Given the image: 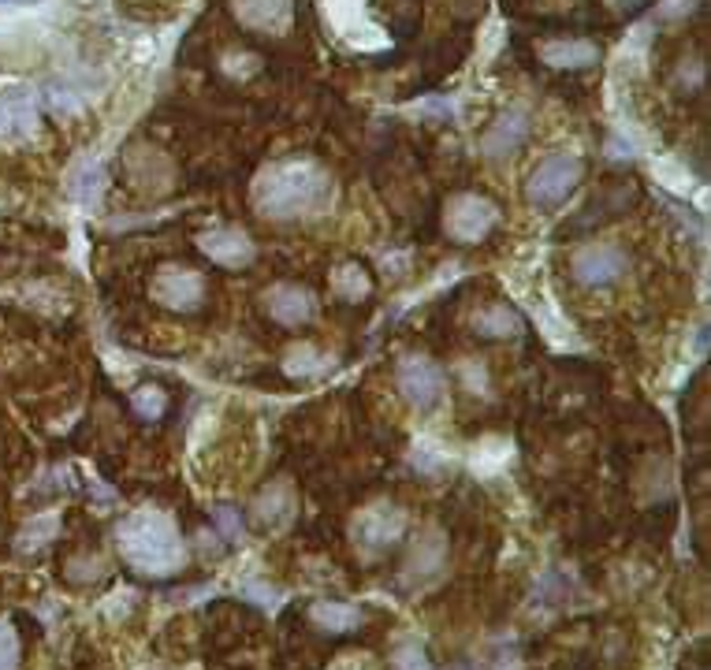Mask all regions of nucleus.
<instances>
[{"label": "nucleus", "instance_id": "f257e3e1", "mask_svg": "<svg viewBox=\"0 0 711 670\" xmlns=\"http://www.w3.org/2000/svg\"><path fill=\"white\" fill-rule=\"evenodd\" d=\"M335 202V182L314 161H276L254 182V205L262 216L272 220H302L320 216Z\"/></svg>", "mask_w": 711, "mask_h": 670}, {"label": "nucleus", "instance_id": "f03ea898", "mask_svg": "<svg viewBox=\"0 0 711 670\" xmlns=\"http://www.w3.org/2000/svg\"><path fill=\"white\" fill-rule=\"evenodd\" d=\"M116 544L127 567L135 573H145V578H168V573L183 570L187 562L183 536H179L176 521L161 515V510L127 515L116 529Z\"/></svg>", "mask_w": 711, "mask_h": 670}, {"label": "nucleus", "instance_id": "7ed1b4c3", "mask_svg": "<svg viewBox=\"0 0 711 670\" xmlns=\"http://www.w3.org/2000/svg\"><path fill=\"white\" fill-rule=\"evenodd\" d=\"M581 176H585V164H581V156H574V153L544 156V161L533 168L529 182H525L529 205H536V208L562 205L570 194H574V187L581 182Z\"/></svg>", "mask_w": 711, "mask_h": 670}, {"label": "nucleus", "instance_id": "20e7f679", "mask_svg": "<svg viewBox=\"0 0 711 670\" xmlns=\"http://www.w3.org/2000/svg\"><path fill=\"white\" fill-rule=\"evenodd\" d=\"M496 224H499L496 202H488L481 194H455L444 205V231L458 246H477L481 239H488Z\"/></svg>", "mask_w": 711, "mask_h": 670}, {"label": "nucleus", "instance_id": "39448f33", "mask_svg": "<svg viewBox=\"0 0 711 670\" xmlns=\"http://www.w3.org/2000/svg\"><path fill=\"white\" fill-rule=\"evenodd\" d=\"M205 276L187 265H164L150 283V299L172 313H194L205 302Z\"/></svg>", "mask_w": 711, "mask_h": 670}, {"label": "nucleus", "instance_id": "423d86ee", "mask_svg": "<svg viewBox=\"0 0 711 670\" xmlns=\"http://www.w3.org/2000/svg\"><path fill=\"white\" fill-rule=\"evenodd\" d=\"M630 268V257L622 246H614V242H585V246L577 250L574 261H570V273H574L577 283L585 287H611L619 283L622 276H626Z\"/></svg>", "mask_w": 711, "mask_h": 670}, {"label": "nucleus", "instance_id": "0eeeda50", "mask_svg": "<svg viewBox=\"0 0 711 670\" xmlns=\"http://www.w3.org/2000/svg\"><path fill=\"white\" fill-rule=\"evenodd\" d=\"M395 384L403 391V399L418 410H429V406L440 403L444 395V369L436 362H429L424 354H406L403 362L395 365Z\"/></svg>", "mask_w": 711, "mask_h": 670}, {"label": "nucleus", "instance_id": "6e6552de", "mask_svg": "<svg viewBox=\"0 0 711 670\" xmlns=\"http://www.w3.org/2000/svg\"><path fill=\"white\" fill-rule=\"evenodd\" d=\"M403 533H406V515L395 503L369 507L366 515L358 518V526H354V541H358L361 552H369V555L388 552L392 544L403 541Z\"/></svg>", "mask_w": 711, "mask_h": 670}, {"label": "nucleus", "instance_id": "1a4fd4ad", "mask_svg": "<svg viewBox=\"0 0 711 670\" xmlns=\"http://www.w3.org/2000/svg\"><path fill=\"white\" fill-rule=\"evenodd\" d=\"M536 56L551 72H588L600 64V46L588 38H548L536 46Z\"/></svg>", "mask_w": 711, "mask_h": 670}, {"label": "nucleus", "instance_id": "9d476101", "mask_svg": "<svg viewBox=\"0 0 711 670\" xmlns=\"http://www.w3.org/2000/svg\"><path fill=\"white\" fill-rule=\"evenodd\" d=\"M262 302H265L268 317H272L276 325H283V328H302L309 317H314V309H317L314 294H309L306 287H299V283L268 287V291L262 294Z\"/></svg>", "mask_w": 711, "mask_h": 670}, {"label": "nucleus", "instance_id": "9b49d317", "mask_svg": "<svg viewBox=\"0 0 711 670\" xmlns=\"http://www.w3.org/2000/svg\"><path fill=\"white\" fill-rule=\"evenodd\" d=\"M38 130V98L27 86L0 93V138L8 142H23Z\"/></svg>", "mask_w": 711, "mask_h": 670}, {"label": "nucleus", "instance_id": "f8f14e48", "mask_svg": "<svg viewBox=\"0 0 711 670\" xmlns=\"http://www.w3.org/2000/svg\"><path fill=\"white\" fill-rule=\"evenodd\" d=\"M231 12L254 34H283L294 20V0H231Z\"/></svg>", "mask_w": 711, "mask_h": 670}, {"label": "nucleus", "instance_id": "ddd939ff", "mask_svg": "<svg viewBox=\"0 0 711 670\" xmlns=\"http://www.w3.org/2000/svg\"><path fill=\"white\" fill-rule=\"evenodd\" d=\"M198 250H202V254L220 268H242V265H250L254 254H257L254 242H250V235L239 231V228L205 231L202 239H198Z\"/></svg>", "mask_w": 711, "mask_h": 670}, {"label": "nucleus", "instance_id": "4468645a", "mask_svg": "<svg viewBox=\"0 0 711 670\" xmlns=\"http://www.w3.org/2000/svg\"><path fill=\"white\" fill-rule=\"evenodd\" d=\"M525 138H529V112L525 109L503 112L496 124L488 127V135H484V156H492V161H503V156L522 150Z\"/></svg>", "mask_w": 711, "mask_h": 670}, {"label": "nucleus", "instance_id": "2eb2a0df", "mask_svg": "<svg viewBox=\"0 0 711 670\" xmlns=\"http://www.w3.org/2000/svg\"><path fill=\"white\" fill-rule=\"evenodd\" d=\"M444 559H447L444 536H440L436 529H429V533L418 536V544H414L410 559H406V567H403V581L406 585H414V581L432 578L436 570H444Z\"/></svg>", "mask_w": 711, "mask_h": 670}, {"label": "nucleus", "instance_id": "dca6fc26", "mask_svg": "<svg viewBox=\"0 0 711 670\" xmlns=\"http://www.w3.org/2000/svg\"><path fill=\"white\" fill-rule=\"evenodd\" d=\"M309 622H314L320 633H351L361 625V611L351 604H340V599H317V604L309 607Z\"/></svg>", "mask_w": 711, "mask_h": 670}, {"label": "nucleus", "instance_id": "f3484780", "mask_svg": "<svg viewBox=\"0 0 711 670\" xmlns=\"http://www.w3.org/2000/svg\"><path fill=\"white\" fill-rule=\"evenodd\" d=\"M291 510H294L291 484H272V489H265L254 503V518L262 529H280L283 521L291 518Z\"/></svg>", "mask_w": 711, "mask_h": 670}, {"label": "nucleus", "instance_id": "a211bd4d", "mask_svg": "<svg viewBox=\"0 0 711 670\" xmlns=\"http://www.w3.org/2000/svg\"><path fill=\"white\" fill-rule=\"evenodd\" d=\"M473 328H477V336H484V339H510L522 332L525 325H522V313L510 309L507 302H496V306L477 313Z\"/></svg>", "mask_w": 711, "mask_h": 670}, {"label": "nucleus", "instance_id": "6ab92c4d", "mask_svg": "<svg viewBox=\"0 0 711 670\" xmlns=\"http://www.w3.org/2000/svg\"><path fill=\"white\" fill-rule=\"evenodd\" d=\"M101 182H105V172H101V164H93V161H82L79 168H75V176H72V194L79 198V202H98V194H101Z\"/></svg>", "mask_w": 711, "mask_h": 670}, {"label": "nucleus", "instance_id": "aec40b11", "mask_svg": "<svg viewBox=\"0 0 711 670\" xmlns=\"http://www.w3.org/2000/svg\"><path fill=\"white\" fill-rule=\"evenodd\" d=\"M332 291L340 294L343 302H361V294H369V280L361 276L358 265H343L332 273Z\"/></svg>", "mask_w": 711, "mask_h": 670}, {"label": "nucleus", "instance_id": "412c9836", "mask_svg": "<svg viewBox=\"0 0 711 670\" xmlns=\"http://www.w3.org/2000/svg\"><path fill=\"white\" fill-rule=\"evenodd\" d=\"M131 406L138 417H145V421H157V417L168 410V395L157 388V384H142L131 395Z\"/></svg>", "mask_w": 711, "mask_h": 670}, {"label": "nucleus", "instance_id": "4be33fe9", "mask_svg": "<svg viewBox=\"0 0 711 670\" xmlns=\"http://www.w3.org/2000/svg\"><path fill=\"white\" fill-rule=\"evenodd\" d=\"M46 101H49V109H53L56 116H72V112L82 109V93L75 90L72 83H53L46 90Z\"/></svg>", "mask_w": 711, "mask_h": 670}, {"label": "nucleus", "instance_id": "5701e85b", "mask_svg": "<svg viewBox=\"0 0 711 670\" xmlns=\"http://www.w3.org/2000/svg\"><path fill=\"white\" fill-rule=\"evenodd\" d=\"M283 369H288L291 377H309V372L320 369V354L309 343H302V346H294L288 358H283Z\"/></svg>", "mask_w": 711, "mask_h": 670}, {"label": "nucleus", "instance_id": "b1692460", "mask_svg": "<svg viewBox=\"0 0 711 670\" xmlns=\"http://www.w3.org/2000/svg\"><path fill=\"white\" fill-rule=\"evenodd\" d=\"M392 670H436L432 659L424 656L421 645H398L392 656Z\"/></svg>", "mask_w": 711, "mask_h": 670}, {"label": "nucleus", "instance_id": "393cba45", "mask_svg": "<svg viewBox=\"0 0 711 670\" xmlns=\"http://www.w3.org/2000/svg\"><path fill=\"white\" fill-rule=\"evenodd\" d=\"M20 667V637L8 622H0V670Z\"/></svg>", "mask_w": 711, "mask_h": 670}, {"label": "nucleus", "instance_id": "a878e982", "mask_svg": "<svg viewBox=\"0 0 711 670\" xmlns=\"http://www.w3.org/2000/svg\"><path fill=\"white\" fill-rule=\"evenodd\" d=\"M213 521H216V529L224 533V541H236V536L242 533V510L228 507V503L213 510Z\"/></svg>", "mask_w": 711, "mask_h": 670}, {"label": "nucleus", "instance_id": "bb28decb", "mask_svg": "<svg viewBox=\"0 0 711 670\" xmlns=\"http://www.w3.org/2000/svg\"><path fill=\"white\" fill-rule=\"evenodd\" d=\"M418 116H432V119H447L455 116V101H444V98H429V101H418L414 104Z\"/></svg>", "mask_w": 711, "mask_h": 670}, {"label": "nucleus", "instance_id": "cd10ccee", "mask_svg": "<svg viewBox=\"0 0 711 670\" xmlns=\"http://www.w3.org/2000/svg\"><path fill=\"white\" fill-rule=\"evenodd\" d=\"M53 529H56V521H53V518L38 521V526H34V529H27V533H23V544H20V547H38V544H46V541H41V536H46V533H53Z\"/></svg>", "mask_w": 711, "mask_h": 670}, {"label": "nucleus", "instance_id": "c85d7f7f", "mask_svg": "<svg viewBox=\"0 0 711 670\" xmlns=\"http://www.w3.org/2000/svg\"><path fill=\"white\" fill-rule=\"evenodd\" d=\"M693 12V0H663L659 4V15L663 20H678V15H689Z\"/></svg>", "mask_w": 711, "mask_h": 670}, {"label": "nucleus", "instance_id": "c756f323", "mask_svg": "<svg viewBox=\"0 0 711 670\" xmlns=\"http://www.w3.org/2000/svg\"><path fill=\"white\" fill-rule=\"evenodd\" d=\"M414 466L424 469V473H436V469H440V458L432 455L429 447H418V451H414Z\"/></svg>", "mask_w": 711, "mask_h": 670}, {"label": "nucleus", "instance_id": "7c9ffc66", "mask_svg": "<svg viewBox=\"0 0 711 670\" xmlns=\"http://www.w3.org/2000/svg\"><path fill=\"white\" fill-rule=\"evenodd\" d=\"M611 8H619V12H626V8H637V4H645V0H607Z\"/></svg>", "mask_w": 711, "mask_h": 670}, {"label": "nucleus", "instance_id": "2f4dec72", "mask_svg": "<svg viewBox=\"0 0 711 670\" xmlns=\"http://www.w3.org/2000/svg\"><path fill=\"white\" fill-rule=\"evenodd\" d=\"M0 4H38V0H0Z\"/></svg>", "mask_w": 711, "mask_h": 670}]
</instances>
